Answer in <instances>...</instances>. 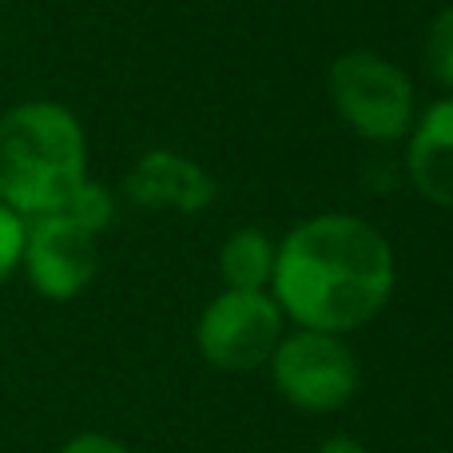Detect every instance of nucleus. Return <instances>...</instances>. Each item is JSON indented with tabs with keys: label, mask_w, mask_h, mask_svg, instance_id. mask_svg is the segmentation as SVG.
Listing matches in <instances>:
<instances>
[{
	"label": "nucleus",
	"mask_w": 453,
	"mask_h": 453,
	"mask_svg": "<svg viewBox=\"0 0 453 453\" xmlns=\"http://www.w3.org/2000/svg\"><path fill=\"white\" fill-rule=\"evenodd\" d=\"M410 180L430 203L453 207V96L438 100L414 127L410 140Z\"/></svg>",
	"instance_id": "8"
},
{
	"label": "nucleus",
	"mask_w": 453,
	"mask_h": 453,
	"mask_svg": "<svg viewBox=\"0 0 453 453\" xmlns=\"http://www.w3.org/2000/svg\"><path fill=\"white\" fill-rule=\"evenodd\" d=\"M279 334L282 311L266 290H223L196 326L199 354L219 370H255L271 362Z\"/></svg>",
	"instance_id": "5"
},
{
	"label": "nucleus",
	"mask_w": 453,
	"mask_h": 453,
	"mask_svg": "<svg viewBox=\"0 0 453 453\" xmlns=\"http://www.w3.org/2000/svg\"><path fill=\"white\" fill-rule=\"evenodd\" d=\"M330 100L362 140H398L414 119V88L406 72L374 52H346L330 68Z\"/></svg>",
	"instance_id": "3"
},
{
	"label": "nucleus",
	"mask_w": 453,
	"mask_h": 453,
	"mask_svg": "<svg viewBox=\"0 0 453 453\" xmlns=\"http://www.w3.org/2000/svg\"><path fill=\"white\" fill-rule=\"evenodd\" d=\"M60 453H127V449L119 446L116 438H104V434H80V438H72Z\"/></svg>",
	"instance_id": "13"
},
{
	"label": "nucleus",
	"mask_w": 453,
	"mask_h": 453,
	"mask_svg": "<svg viewBox=\"0 0 453 453\" xmlns=\"http://www.w3.org/2000/svg\"><path fill=\"white\" fill-rule=\"evenodd\" d=\"M271 374L279 394L298 410L326 414L350 402L358 386V362L350 346L326 330H298L282 338L271 354Z\"/></svg>",
	"instance_id": "4"
},
{
	"label": "nucleus",
	"mask_w": 453,
	"mask_h": 453,
	"mask_svg": "<svg viewBox=\"0 0 453 453\" xmlns=\"http://www.w3.org/2000/svg\"><path fill=\"white\" fill-rule=\"evenodd\" d=\"M24 226L28 223H24L12 207L0 203V282L16 271V263H20V255H24Z\"/></svg>",
	"instance_id": "12"
},
{
	"label": "nucleus",
	"mask_w": 453,
	"mask_h": 453,
	"mask_svg": "<svg viewBox=\"0 0 453 453\" xmlns=\"http://www.w3.org/2000/svg\"><path fill=\"white\" fill-rule=\"evenodd\" d=\"M127 199L151 211H203L215 199V180L188 156H175V151H148L140 164L132 167L124 183Z\"/></svg>",
	"instance_id": "7"
},
{
	"label": "nucleus",
	"mask_w": 453,
	"mask_h": 453,
	"mask_svg": "<svg viewBox=\"0 0 453 453\" xmlns=\"http://www.w3.org/2000/svg\"><path fill=\"white\" fill-rule=\"evenodd\" d=\"M319 453H366V449H362V441L350 438V434H334V438L322 441Z\"/></svg>",
	"instance_id": "14"
},
{
	"label": "nucleus",
	"mask_w": 453,
	"mask_h": 453,
	"mask_svg": "<svg viewBox=\"0 0 453 453\" xmlns=\"http://www.w3.org/2000/svg\"><path fill=\"white\" fill-rule=\"evenodd\" d=\"M422 56H426L430 76L438 80L441 88H449L453 92V8H441V12L430 20Z\"/></svg>",
	"instance_id": "10"
},
{
	"label": "nucleus",
	"mask_w": 453,
	"mask_h": 453,
	"mask_svg": "<svg viewBox=\"0 0 453 453\" xmlns=\"http://www.w3.org/2000/svg\"><path fill=\"white\" fill-rule=\"evenodd\" d=\"M60 215H68V219H76L84 231H92V234H100L104 226L111 223V215H116V203H111V196L100 188V183H92V180H84L76 191H72V199L64 203V211Z\"/></svg>",
	"instance_id": "11"
},
{
	"label": "nucleus",
	"mask_w": 453,
	"mask_h": 453,
	"mask_svg": "<svg viewBox=\"0 0 453 453\" xmlns=\"http://www.w3.org/2000/svg\"><path fill=\"white\" fill-rule=\"evenodd\" d=\"M219 271L226 290H266L274 274V242L263 231H234L219 250Z\"/></svg>",
	"instance_id": "9"
},
{
	"label": "nucleus",
	"mask_w": 453,
	"mask_h": 453,
	"mask_svg": "<svg viewBox=\"0 0 453 453\" xmlns=\"http://www.w3.org/2000/svg\"><path fill=\"white\" fill-rule=\"evenodd\" d=\"M84 164V132L60 104H20L0 119V203L20 219L64 211Z\"/></svg>",
	"instance_id": "2"
},
{
	"label": "nucleus",
	"mask_w": 453,
	"mask_h": 453,
	"mask_svg": "<svg viewBox=\"0 0 453 453\" xmlns=\"http://www.w3.org/2000/svg\"><path fill=\"white\" fill-rule=\"evenodd\" d=\"M20 263L28 266L32 287L44 298H76L88 282L96 279L100 266V250H96V234L84 231L68 215H40L32 226H24V255Z\"/></svg>",
	"instance_id": "6"
},
{
	"label": "nucleus",
	"mask_w": 453,
	"mask_h": 453,
	"mask_svg": "<svg viewBox=\"0 0 453 453\" xmlns=\"http://www.w3.org/2000/svg\"><path fill=\"white\" fill-rule=\"evenodd\" d=\"M274 303L303 330H346L370 322L394 290L390 242L358 215H319L274 247Z\"/></svg>",
	"instance_id": "1"
}]
</instances>
